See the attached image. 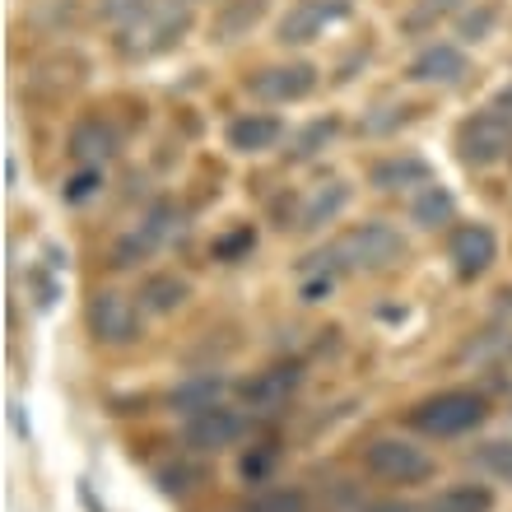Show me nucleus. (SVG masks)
I'll return each mask as SVG.
<instances>
[{
	"instance_id": "1",
	"label": "nucleus",
	"mask_w": 512,
	"mask_h": 512,
	"mask_svg": "<svg viewBox=\"0 0 512 512\" xmlns=\"http://www.w3.org/2000/svg\"><path fill=\"white\" fill-rule=\"evenodd\" d=\"M405 252V238L391 224H359V229L340 233L336 243H326L322 252L308 261V270L317 275H368V270H387L391 261H401Z\"/></svg>"
},
{
	"instance_id": "2",
	"label": "nucleus",
	"mask_w": 512,
	"mask_h": 512,
	"mask_svg": "<svg viewBox=\"0 0 512 512\" xmlns=\"http://www.w3.org/2000/svg\"><path fill=\"white\" fill-rule=\"evenodd\" d=\"M489 419V405L480 391H443V396H429L410 410V424L429 438H461V433L480 429Z\"/></svg>"
},
{
	"instance_id": "3",
	"label": "nucleus",
	"mask_w": 512,
	"mask_h": 512,
	"mask_svg": "<svg viewBox=\"0 0 512 512\" xmlns=\"http://www.w3.org/2000/svg\"><path fill=\"white\" fill-rule=\"evenodd\" d=\"M364 466L373 471V480H387V485L433 480V457L419 443H405V438H373L364 447Z\"/></svg>"
},
{
	"instance_id": "4",
	"label": "nucleus",
	"mask_w": 512,
	"mask_h": 512,
	"mask_svg": "<svg viewBox=\"0 0 512 512\" xmlns=\"http://www.w3.org/2000/svg\"><path fill=\"white\" fill-rule=\"evenodd\" d=\"M503 149H512V112L485 108V112H475L471 122H461V131H457V159L461 163L485 168V163L503 159Z\"/></svg>"
},
{
	"instance_id": "5",
	"label": "nucleus",
	"mask_w": 512,
	"mask_h": 512,
	"mask_svg": "<svg viewBox=\"0 0 512 512\" xmlns=\"http://www.w3.org/2000/svg\"><path fill=\"white\" fill-rule=\"evenodd\" d=\"M191 28V10L187 5H163V10H149L140 24L122 28L126 38H122V52L131 56H145V52H163V47H177L182 42V33Z\"/></svg>"
},
{
	"instance_id": "6",
	"label": "nucleus",
	"mask_w": 512,
	"mask_h": 512,
	"mask_svg": "<svg viewBox=\"0 0 512 512\" xmlns=\"http://www.w3.org/2000/svg\"><path fill=\"white\" fill-rule=\"evenodd\" d=\"M89 331H94L98 345H112V350H126L140 340V317H135L131 298L117 294V289H103L89 303Z\"/></svg>"
},
{
	"instance_id": "7",
	"label": "nucleus",
	"mask_w": 512,
	"mask_h": 512,
	"mask_svg": "<svg viewBox=\"0 0 512 512\" xmlns=\"http://www.w3.org/2000/svg\"><path fill=\"white\" fill-rule=\"evenodd\" d=\"M345 14H350L345 0H298L294 10L280 19V33H275V38H280L284 47H308V42H317L326 28L336 24V19H345Z\"/></svg>"
},
{
	"instance_id": "8",
	"label": "nucleus",
	"mask_w": 512,
	"mask_h": 512,
	"mask_svg": "<svg viewBox=\"0 0 512 512\" xmlns=\"http://www.w3.org/2000/svg\"><path fill=\"white\" fill-rule=\"evenodd\" d=\"M243 433H247V419L238 415V410L210 405V410H201V415L187 419L182 443H187L191 452H224V447H233L238 438H243Z\"/></svg>"
},
{
	"instance_id": "9",
	"label": "nucleus",
	"mask_w": 512,
	"mask_h": 512,
	"mask_svg": "<svg viewBox=\"0 0 512 512\" xmlns=\"http://www.w3.org/2000/svg\"><path fill=\"white\" fill-rule=\"evenodd\" d=\"M261 103H298V98H308L317 89V66L308 61H294V66H266L256 70L252 80H247Z\"/></svg>"
},
{
	"instance_id": "10",
	"label": "nucleus",
	"mask_w": 512,
	"mask_h": 512,
	"mask_svg": "<svg viewBox=\"0 0 512 512\" xmlns=\"http://www.w3.org/2000/svg\"><path fill=\"white\" fill-rule=\"evenodd\" d=\"M452 270H457L461 280H480L489 266H494V256H499V238L494 229L485 224H466V229L452 233Z\"/></svg>"
},
{
	"instance_id": "11",
	"label": "nucleus",
	"mask_w": 512,
	"mask_h": 512,
	"mask_svg": "<svg viewBox=\"0 0 512 512\" xmlns=\"http://www.w3.org/2000/svg\"><path fill=\"white\" fill-rule=\"evenodd\" d=\"M298 373L294 364H280V368H266V373H256L252 382H243V405L247 410H280L298 387Z\"/></svg>"
},
{
	"instance_id": "12",
	"label": "nucleus",
	"mask_w": 512,
	"mask_h": 512,
	"mask_svg": "<svg viewBox=\"0 0 512 512\" xmlns=\"http://www.w3.org/2000/svg\"><path fill=\"white\" fill-rule=\"evenodd\" d=\"M117 145H122V135H117V126H108V122H80L70 131V154H75L84 168L108 163L112 154H117Z\"/></svg>"
},
{
	"instance_id": "13",
	"label": "nucleus",
	"mask_w": 512,
	"mask_h": 512,
	"mask_svg": "<svg viewBox=\"0 0 512 512\" xmlns=\"http://www.w3.org/2000/svg\"><path fill=\"white\" fill-rule=\"evenodd\" d=\"M466 56L457 52V47H429V52H419L415 61H410V80L415 84H457L461 75H466Z\"/></svg>"
},
{
	"instance_id": "14",
	"label": "nucleus",
	"mask_w": 512,
	"mask_h": 512,
	"mask_svg": "<svg viewBox=\"0 0 512 512\" xmlns=\"http://www.w3.org/2000/svg\"><path fill=\"white\" fill-rule=\"evenodd\" d=\"M284 126L275 122V117H238V122H229V145L238 149V154H266V149L280 145Z\"/></svg>"
},
{
	"instance_id": "15",
	"label": "nucleus",
	"mask_w": 512,
	"mask_h": 512,
	"mask_svg": "<svg viewBox=\"0 0 512 512\" xmlns=\"http://www.w3.org/2000/svg\"><path fill=\"white\" fill-rule=\"evenodd\" d=\"M345 205H350V187H345V182H317V191H312L308 201H303V210H298V229L331 224Z\"/></svg>"
},
{
	"instance_id": "16",
	"label": "nucleus",
	"mask_w": 512,
	"mask_h": 512,
	"mask_svg": "<svg viewBox=\"0 0 512 512\" xmlns=\"http://www.w3.org/2000/svg\"><path fill=\"white\" fill-rule=\"evenodd\" d=\"M219 391H224V378L196 373V378H187L182 387L168 391V410H177V415H201V410L219 405Z\"/></svg>"
},
{
	"instance_id": "17",
	"label": "nucleus",
	"mask_w": 512,
	"mask_h": 512,
	"mask_svg": "<svg viewBox=\"0 0 512 512\" xmlns=\"http://www.w3.org/2000/svg\"><path fill=\"white\" fill-rule=\"evenodd\" d=\"M266 14V0H224V10L215 14V42H233L252 33Z\"/></svg>"
},
{
	"instance_id": "18",
	"label": "nucleus",
	"mask_w": 512,
	"mask_h": 512,
	"mask_svg": "<svg viewBox=\"0 0 512 512\" xmlns=\"http://www.w3.org/2000/svg\"><path fill=\"white\" fill-rule=\"evenodd\" d=\"M410 215H415L419 229H443L447 219L457 215V201H452V191L438 187V182H424L415 196V205H410Z\"/></svg>"
},
{
	"instance_id": "19",
	"label": "nucleus",
	"mask_w": 512,
	"mask_h": 512,
	"mask_svg": "<svg viewBox=\"0 0 512 512\" xmlns=\"http://www.w3.org/2000/svg\"><path fill=\"white\" fill-rule=\"evenodd\" d=\"M429 512H494V494L485 485H452L429 503Z\"/></svg>"
},
{
	"instance_id": "20",
	"label": "nucleus",
	"mask_w": 512,
	"mask_h": 512,
	"mask_svg": "<svg viewBox=\"0 0 512 512\" xmlns=\"http://www.w3.org/2000/svg\"><path fill=\"white\" fill-rule=\"evenodd\" d=\"M457 10H466V0H415V5H410V14L401 19V33H405V38H419L424 28L443 24L447 14H457Z\"/></svg>"
},
{
	"instance_id": "21",
	"label": "nucleus",
	"mask_w": 512,
	"mask_h": 512,
	"mask_svg": "<svg viewBox=\"0 0 512 512\" xmlns=\"http://www.w3.org/2000/svg\"><path fill=\"white\" fill-rule=\"evenodd\" d=\"M373 182H378L382 191H396V187H410V182H433L429 177V163L424 159H391V163H378L373 168Z\"/></svg>"
},
{
	"instance_id": "22",
	"label": "nucleus",
	"mask_w": 512,
	"mask_h": 512,
	"mask_svg": "<svg viewBox=\"0 0 512 512\" xmlns=\"http://www.w3.org/2000/svg\"><path fill=\"white\" fill-rule=\"evenodd\" d=\"M177 229H182V219H177V205H154V210H149V219L145 224H140V238H145L149 247H154V252H159V247H168L177 238Z\"/></svg>"
},
{
	"instance_id": "23",
	"label": "nucleus",
	"mask_w": 512,
	"mask_h": 512,
	"mask_svg": "<svg viewBox=\"0 0 512 512\" xmlns=\"http://www.w3.org/2000/svg\"><path fill=\"white\" fill-rule=\"evenodd\" d=\"M182 298H187V284L177 280V275H159V280H149L140 289V303L149 312H173V308H182Z\"/></svg>"
},
{
	"instance_id": "24",
	"label": "nucleus",
	"mask_w": 512,
	"mask_h": 512,
	"mask_svg": "<svg viewBox=\"0 0 512 512\" xmlns=\"http://www.w3.org/2000/svg\"><path fill=\"white\" fill-rule=\"evenodd\" d=\"M475 466L503 485H512V438H494V443H480L475 447Z\"/></svg>"
},
{
	"instance_id": "25",
	"label": "nucleus",
	"mask_w": 512,
	"mask_h": 512,
	"mask_svg": "<svg viewBox=\"0 0 512 512\" xmlns=\"http://www.w3.org/2000/svg\"><path fill=\"white\" fill-rule=\"evenodd\" d=\"M336 131H340L336 117H322V122L303 126V131H298V145H294V159H312L317 149H326L331 140H336Z\"/></svg>"
},
{
	"instance_id": "26",
	"label": "nucleus",
	"mask_w": 512,
	"mask_h": 512,
	"mask_svg": "<svg viewBox=\"0 0 512 512\" xmlns=\"http://www.w3.org/2000/svg\"><path fill=\"white\" fill-rule=\"evenodd\" d=\"M243 512H308V499H303L298 489H266V494H256Z\"/></svg>"
},
{
	"instance_id": "27",
	"label": "nucleus",
	"mask_w": 512,
	"mask_h": 512,
	"mask_svg": "<svg viewBox=\"0 0 512 512\" xmlns=\"http://www.w3.org/2000/svg\"><path fill=\"white\" fill-rule=\"evenodd\" d=\"M252 243H256V233H252V229H233V233H224V238L215 243V261H238V256L252 252Z\"/></svg>"
},
{
	"instance_id": "28",
	"label": "nucleus",
	"mask_w": 512,
	"mask_h": 512,
	"mask_svg": "<svg viewBox=\"0 0 512 512\" xmlns=\"http://www.w3.org/2000/svg\"><path fill=\"white\" fill-rule=\"evenodd\" d=\"M270 466H275V452H247L238 461V475H243L247 485H261V480H270Z\"/></svg>"
},
{
	"instance_id": "29",
	"label": "nucleus",
	"mask_w": 512,
	"mask_h": 512,
	"mask_svg": "<svg viewBox=\"0 0 512 512\" xmlns=\"http://www.w3.org/2000/svg\"><path fill=\"white\" fill-rule=\"evenodd\" d=\"M149 10H154V0H108V14L112 19H122V28L140 24Z\"/></svg>"
},
{
	"instance_id": "30",
	"label": "nucleus",
	"mask_w": 512,
	"mask_h": 512,
	"mask_svg": "<svg viewBox=\"0 0 512 512\" xmlns=\"http://www.w3.org/2000/svg\"><path fill=\"white\" fill-rule=\"evenodd\" d=\"M489 24H494V10H475V14H466L461 19V38L466 42H480L489 33Z\"/></svg>"
},
{
	"instance_id": "31",
	"label": "nucleus",
	"mask_w": 512,
	"mask_h": 512,
	"mask_svg": "<svg viewBox=\"0 0 512 512\" xmlns=\"http://www.w3.org/2000/svg\"><path fill=\"white\" fill-rule=\"evenodd\" d=\"M98 187H103V177H98V168H84V173L66 187V201H84V196H94Z\"/></svg>"
},
{
	"instance_id": "32",
	"label": "nucleus",
	"mask_w": 512,
	"mask_h": 512,
	"mask_svg": "<svg viewBox=\"0 0 512 512\" xmlns=\"http://www.w3.org/2000/svg\"><path fill=\"white\" fill-rule=\"evenodd\" d=\"M368 512H415L410 503H378V508H368Z\"/></svg>"
},
{
	"instance_id": "33",
	"label": "nucleus",
	"mask_w": 512,
	"mask_h": 512,
	"mask_svg": "<svg viewBox=\"0 0 512 512\" xmlns=\"http://www.w3.org/2000/svg\"><path fill=\"white\" fill-rule=\"evenodd\" d=\"M173 5H187V10H191V5H196V0H173Z\"/></svg>"
}]
</instances>
